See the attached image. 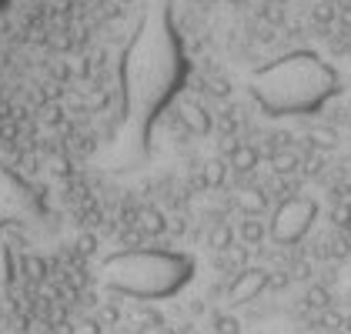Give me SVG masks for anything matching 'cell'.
<instances>
[{
    "label": "cell",
    "instance_id": "obj_1",
    "mask_svg": "<svg viewBox=\"0 0 351 334\" xmlns=\"http://www.w3.org/2000/svg\"><path fill=\"white\" fill-rule=\"evenodd\" d=\"M184 77V57L178 51L174 30L167 17H147L137 27L134 40L121 64V97H124V124L137 147L151 144V131L161 111L171 104Z\"/></svg>",
    "mask_w": 351,
    "mask_h": 334
},
{
    "label": "cell",
    "instance_id": "obj_2",
    "mask_svg": "<svg viewBox=\"0 0 351 334\" xmlns=\"http://www.w3.org/2000/svg\"><path fill=\"white\" fill-rule=\"evenodd\" d=\"M197 281V257L178 248H121L97 261L104 294L134 305H171Z\"/></svg>",
    "mask_w": 351,
    "mask_h": 334
},
{
    "label": "cell",
    "instance_id": "obj_3",
    "mask_svg": "<svg viewBox=\"0 0 351 334\" xmlns=\"http://www.w3.org/2000/svg\"><path fill=\"white\" fill-rule=\"evenodd\" d=\"M338 94V74L311 51H295L251 74V97L268 117H311Z\"/></svg>",
    "mask_w": 351,
    "mask_h": 334
},
{
    "label": "cell",
    "instance_id": "obj_4",
    "mask_svg": "<svg viewBox=\"0 0 351 334\" xmlns=\"http://www.w3.org/2000/svg\"><path fill=\"white\" fill-rule=\"evenodd\" d=\"M318 201L311 194H291L285 197L268 218V241L278 244V248H298L311 227L318 221Z\"/></svg>",
    "mask_w": 351,
    "mask_h": 334
}]
</instances>
